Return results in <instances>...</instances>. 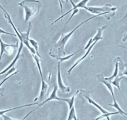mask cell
<instances>
[{"mask_svg": "<svg viewBox=\"0 0 127 120\" xmlns=\"http://www.w3.org/2000/svg\"><path fill=\"white\" fill-rule=\"evenodd\" d=\"M25 11V23H27L31 18L34 16L41 8V3L39 0H24L18 4Z\"/></svg>", "mask_w": 127, "mask_h": 120, "instance_id": "cell-2", "label": "cell"}, {"mask_svg": "<svg viewBox=\"0 0 127 120\" xmlns=\"http://www.w3.org/2000/svg\"><path fill=\"white\" fill-rule=\"evenodd\" d=\"M84 9L94 14H102L106 16V14H110L112 11H115L117 9V7H112L111 4H105L104 6L101 7H84Z\"/></svg>", "mask_w": 127, "mask_h": 120, "instance_id": "cell-4", "label": "cell"}, {"mask_svg": "<svg viewBox=\"0 0 127 120\" xmlns=\"http://www.w3.org/2000/svg\"><path fill=\"white\" fill-rule=\"evenodd\" d=\"M61 1H62H62H64V0H61Z\"/></svg>", "mask_w": 127, "mask_h": 120, "instance_id": "cell-38", "label": "cell"}, {"mask_svg": "<svg viewBox=\"0 0 127 120\" xmlns=\"http://www.w3.org/2000/svg\"><path fill=\"white\" fill-rule=\"evenodd\" d=\"M84 96H85V98L87 100L88 102H89V103L91 104V105H94V106H95V107L97 108L98 110H100V111L103 114H107V113H109V112H108L107 110H105L104 108H102L100 105H99L98 103H97L95 102L94 100H93L89 96H87V95H84Z\"/></svg>", "mask_w": 127, "mask_h": 120, "instance_id": "cell-11", "label": "cell"}, {"mask_svg": "<svg viewBox=\"0 0 127 120\" xmlns=\"http://www.w3.org/2000/svg\"><path fill=\"white\" fill-rule=\"evenodd\" d=\"M122 79H123V76L118 75L112 82H111V83H112L113 86L117 87V88L119 89L120 91H121L120 86V81L122 80Z\"/></svg>", "mask_w": 127, "mask_h": 120, "instance_id": "cell-19", "label": "cell"}, {"mask_svg": "<svg viewBox=\"0 0 127 120\" xmlns=\"http://www.w3.org/2000/svg\"><path fill=\"white\" fill-rule=\"evenodd\" d=\"M39 104V103H31V104H27V105H22V106H17V107H14L13 108H10V109H8V110H1L0 111V116H3V115L6 113L7 112H9V111H13V110H18V109L19 108H24V107H28V106H32V105H37Z\"/></svg>", "mask_w": 127, "mask_h": 120, "instance_id": "cell-14", "label": "cell"}, {"mask_svg": "<svg viewBox=\"0 0 127 120\" xmlns=\"http://www.w3.org/2000/svg\"><path fill=\"white\" fill-rule=\"evenodd\" d=\"M127 40V33L125 34L124 35V37L123 38V41H126Z\"/></svg>", "mask_w": 127, "mask_h": 120, "instance_id": "cell-32", "label": "cell"}, {"mask_svg": "<svg viewBox=\"0 0 127 120\" xmlns=\"http://www.w3.org/2000/svg\"><path fill=\"white\" fill-rule=\"evenodd\" d=\"M100 16H102V14H97V15L93 16L90 17V18H88V19H85L84 21L82 22L80 24H79V25L77 26L74 29H72L70 33L66 34V35H64V34H62L61 35V38L59 39L58 41L52 46L51 48L49 51V55L52 57L56 58H57L59 57H62V56H64L65 55V46L66 45V43H67L68 40L70 39V38L71 37L72 35L75 33V31H76L78 28H80V26L84 24L85 23H86L87 22H88L89 21L91 20V19H94L95 18H97V17Z\"/></svg>", "mask_w": 127, "mask_h": 120, "instance_id": "cell-1", "label": "cell"}, {"mask_svg": "<svg viewBox=\"0 0 127 120\" xmlns=\"http://www.w3.org/2000/svg\"><path fill=\"white\" fill-rule=\"evenodd\" d=\"M89 1H90V0H82L81 1L79 2V3H78V4H75V6L73 7V8H72V9H70V10H69V11L66 12V13H65V14H62V15L61 16H60L59 18H57V19H56V20H55L53 22V23H52V24H51V25H52V24H54V23H57V22L58 21H59L60 19H62V18H63V17H64V16H66L67 14H69V13H70V12L74 10V9H77V8H84V7L86 6H87V2H89Z\"/></svg>", "mask_w": 127, "mask_h": 120, "instance_id": "cell-8", "label": "cell"}, {"mask_svg": "<svg viewBox=\"0 0 127 120\" xmlns=\"http://www.w3.org/2000/svg\"><path fill=\"white\" fill-rule=\"evenodd\" d=\"M97 43V41H94V42L91 45H90V47H89V48H88L87 50V51H86V53H85V55H84V56H82V58H80V59H79V60H78L77 61H76V63H75V64H74V65H73L72 66L71 68H70V69H69V70H68V73H69V74H70V73H71V71L73 70V69H74V68H75V67H76L78 65V64H80V63H81L82 61L83 60H85V59L86 58L87 56L88 55H89V53H90L91 50H92V48L94 47V46H95V45H96V43Z\"/></svg>", "mask_w": 127, "mask_h": 120, "instance_id": "cell-9", "label": "cell"}, {"mask_svg": "<svg viewBox=\"0 0 127 120\" xmlns=\"http://www.w3.org/2000/svg\"><path fill=\"white\" fill-rule=\"evenodd\" d=\"M127 18V15H126V16H125V17H124V18H123V19H121V20H120V21H123V19H125V18Z\"/></svg>", "mask_w": 127, "mask_h": 120, "instance_id": "cell-36", "label": "cell"}, {"mask_svg": "<svg viewBox=\"0 0 127 120\" xmlns=\"http://www.w3.org/2000/svg\"><path fill=\"white\" fill-rule=\"evenodd\" d=\"M118 46H120V47H121V48H125V49H126V50H127V47H126V46H122V45H118Z\"/></svg>", "mask_w": 127, "mask_h": 120, "instance_id": "cell-35", "label": "cell"}, {"mask_svg": "<svg viewBox=\"0 0 127 120\" xmlns=\"http://www.w3.org/2000/svg\"><path fill=\"white\" fill-rule=\"evenodd\" d=\"M32 57L34 58V59L35 60V61H36V64H37V66L38 68L39 69V72L40 76H41V78H43V74H42V68H41V64H40V58L39 56H37V55H33V54H32Z\"/></svg>", "mask_w": 127, "mask_h": 120, "instance_id": "cell-17", "label": "cell"}, {"mask_svg": "<svg viewBox=\"0 0 127 120\" xmlns=\"http://www.w3.org/2000/svg\"><path fill=\"white\" fill-rule=\"evenodd\" d=\"M66 1H67L68 0H66ZM69 1H70V3H72V4L73 7H74V6H75V4H75V3H74V1H73L72 0H69Z\"/></svg>", "mask_w": 127, "mask_h": 120, "instance_id": "cell-34", "label": "cell"}, {"mask_svg": "<svg viewBox=\"0 0 127 120\" xmlns=\"http://www.w3.org/2000/svg\"><path fill=\"white\" fill-rule=\"evenodd\" d=\"M80 51V50H77V51H75V52H74V53H72L71 55H68V56H64V57H59L57 58V60H59V61L61 62V63H62V62H64V61H66V60H69V59L70 58L72 57V56H73L74 55H75V54L77 53L78 52H79V51Z\"/></svg>", "mask_w": 127, "mask_h": 120, "instance_id": "cell-20", "label": "cell"}, {"mask_svg": "<svg viewBox=\"0 0 127 120\" xmlns=\"http://www.w3.org/2000/svg\"><path fill=\"white\" fill-rule=\"evenodd\" d=\"M93 40H92V38H90V40H89V42L87 43V45L86 46H85V50H87L88 48H89V47H90V45H92V44L93 43Z\"/></svg>", "mask_w": 127, "mask_h": 120, "instance_id": "cell-27", "label": "cell"}, {"mask_svg": "<svg viewBox=\"0 0 127 120\" xmlns=\"http://www.w3.org/2000/svg\"><path fill=\"white\" fill-rule=\"evenodd\" d=\"M108 105L117 109V110H118V112L120 113V114L121 115H122V116H127V113L124 112V111H123V110H122V109L120 107L119 105H118V103L117 102V101H116V100L115 101H113V104H108Z\"/></svg>", "mask_w": 127, "mask_h": 120, "instance_id": "cell-18", "label": "cell"}, {"mask_svg": "<svg viewBox=\"0 0 127 120\" xmlns=\"http://www.w3.org/2000/svg\"><path fill=\"white\" fill-rule=\"evenodd\" d=\"M107 27V25H105L103 26L98 28L97 34H96V35H95V36L92 38L93 42H94V41H97V42H98L99 40H101L103 39V37H102V33H103V30H104Z\"/></svg>", "mask_w": 127, "mask_h": 120, "instance_id": "cell-13", "label": "cell"}, {"mask_svg": "<svg viewBox=\"0 0 127 120\" xmlns=\"http://www.w3.org/2000/svg\"><path fill=\"white\" fill-rule=\"evenodd\" d=\"M23 46H24V43H23V41H20V45H19V49H18V53H17L15 58L14 59V60H13V61H12V63H11V64H9V65L7 67L6 69H4L3 71H1V73H0V75H1V74H4V73H6L8 70H9V69H10L11 68H13V66H14L16 63L18 61V60H19V57H20L21 53V51H22V50H23Z\"/></svg>", "mask_w": 127, "mask_h": 120, "instance_id": "cell-7", "label": "cell"}, {"mask_svg": "<svg viewBox=\"0 0 127 120\" xmlns=\"http://www.w3.org/2000/svg\"><path fill=\"white\" fill-rule=\"evenodd\" d=\"M123 75H126V76H127V68L125 69V70L123 72V73H121V74H120V76H123Z\"/></svg>", "mask_w": 127, "mask_h": 120, "instance_id": "cell-31", "label": "cell"}, {"mask_svg": "<svg viewBox=\"0 0 127 120\" xmlns=\"http://www.w3.org/2000/svg\"><path fill=\"white\" fill-rule=\"evenodd\" d=\"M0 8H1V9H2V10H3V11H4V13H8V12H7V11H6V10H5V9H4V8H3V6H1V4H0Z\"/></svg>", "mask_w": 127, "mask_h": 120, "instance_id": "cell-33", "label": "cell"}, {"mask_svg": "<svg viewBox=\"0 0 127 120\" xmlns=\"http://www.w3.org/2000/svg\"><path fill=\"white\" fill-rule=\"evenodd\" d=\"M74 120H77V118L76 116H74Z\"/></svg>", "mask_w": 127, "mask_h": 120, "instance_id": "cell-37", "label": "cell"}, {"mask_svg": "<svg viewBox=\"0 0 127 120\" xmlns=\"http://www.w3.org/2000/svg\"><path fill=\"white\" fill-rule=\"evenodd\" d=\"M79 12V8H77V9H74V10L72 11V14H71V16H70V18H69V20L67 21V23H65V26H66L67 24H68V23H69V21H70V20H71L72 19V18H73V16H74V15H75V14H77V13H78Z\"/></svg>", "mask_w": 127, "mask_h": 120, "instance_id": "cell-22", "label": "cell"}, {"mask_svg": "<svg viewBox=\"0 0 127 120\" xmlns=\"http://www.w3.org/2000/svg\"><path fill=\"white\" fill-rule=\"evenodd\" d=\"M0 47H1V53H0V61L1 60L2 56H3V53L4 52L6 53L7 54H8V51L7 50V48H18V43H17L16 45H9V44H6L5 43L3 42L2 41L1 38V36H0Z\"/></svg>", "mask_w": 127, "mask_h": 120, "instance_id": "cell-10", "label": "cell"}, {"mask_svg": "<svg viewBox=\"0 0 127 120\" xmlns=\"http://www.w3.org/2000/svg\"><path fill=\"white\" fill-rule=\"evenodd\" d=\"M29 43L31 45V46H32V48L34 49L35 51H36V55H37V56H39V58H41V55H40L39 53V50H38V46H39L38 42L36 41H35V40H32V39H29Z\"/></svg>", "mask_w": 127, "mask_h": 120, "instance_id": "cell-16", "label": "cell"}, {"mask_svg": "<svg viewBox=\"0 0 127 120\" xmlns=\"http://www.w3.org/2000/svg\"><path fill=\"white\" fill-rule=\"evenodd\" d=\"M15 70H16V68L14 66H13V68H11L10 69H9V70H8V71L6 72V75H5L6 77L8 76L9 75V74H10L11 73H13V72H14Z\"/></svg>", "mask_w": 127, "mask_h": 120, "instance_id": "cell-25", "label": "cell"}, {"mask_svg": "<svg viewBox=\"0 0 127 120\" xmlns=\"http://www.w3.org/2000/svg\"><path fill=\"white\" fill-rule=\"evenodd\" d=\"M49 88V85L44 81V78H41V92H40L39 95V100L40 101L42 100L44 96L46 95L47 93V89Z\"/></svg>", "mask_w": 127, "mask_h": 120, "instance_id": "cell-12", "label": "cell"}, {"mask_svg": "<svg viewBox=\"0 0 127 120\" xmlns=\"http://www.w3.org/2000/svg\"><path fill=\"white\" fill-rule=\"evenodd\" d=\"M75 116V107H74V106L72 108L71 110H70V112H69L67 120H73Z\"/></svg>", "mask_w": 127, "mask_h": 120, "instance_id": "cell-21", "label": "cell"}, {"mask_svg": "<svg viewBox=\"0 0 127 120\" xmlns=\"http://www.w3.org/2000/svg\"><path fill=\"white\" fill-rule=\"evenodd\" d=\"M57 89H58V86L56 84H54V86L53 88V91L51 93V95H50L49 97L47 99V100H45L42 103L39 104L38 105L37 108H36V110L40 106H42V105H44V104L46 103L47 102L49 101H52V100H57V101H65L69 105V110H71L72 108L74 106V100H75V96H73L70 99H65V98H59L58 96H57Z\"/></svg>", "mask_w": 127, "mask_h": 120, "instance_id": "cell-3", "label": "cell"}, {"mask_svg": "<svg viewBox=\"0 0 127 120\" xmlns=\"http://www.w3.org/2000/svg\"><path fill=\"white\" fill-rule=\"evenodd\" d=\"M57 86L60 90L64 93H69L70 91L69 87L65 86L62 81V77L61 74V62L59 61L58 66H57Z\"/></svg>", "mask_w": 127, "mask_h": 120, "instance_id": "cell-6", "label": "cell"}, {"mask_svg": "<svg viewBox=\"0 0 127 120\" xmlns=\"http://www.w3.org/2000/svg\"><path fill=\"white\" fill-rule=\"evenodd\" d=\"M18 73V72H16V73H14V74H11V75L10 76H8V77H6V78H5V79H4V80H3V81H2L1 82V83H0V86H1L2 85V84H3V83H4V82H5L7 80V79H9V78H11V76H13V75H14V74H16V73Z\"/></svg>", "mask_w": 127, "mask_h": 120, "instance_id": "cell-28", "label": "cell"}, {"mask_svg": "<svg viewBox=\"0 0 127 120\" xmlns=\"http://www.w3.org/2000/svg\"><path fill=\"white\" fill-rule=\"evenodd\" d=\"M2 116H3V120H17V119L12 118L9 117V116H7V115H3Z\"/></svg>", "mask_w": 127, "mask_h": 120, "instance_id": "cell-26", "label": "cell"}, {"mask_svg": "<svg viewBox=\"0 0 127 120\" xmlns=\"http://www.w3.org/2000/svg\"><path fill=\"white\" fill-rule=\"evenodd\" d=\"M0 34H5V35H10V36H16V35H14V34L11 33L9 32H6V31H4L3 29H2L1 28H0Z\"/></svg>", "mask_w": 127, "mask_h": 120, "instance_id": "cell-23", "label": "cell"}, {"mask_svg": "<svg viewBox=\"0 0 127 120\" xmlns=\"http://www.w3.org/2000/svg\"><path fill=\"white\" fill-rule=\"evenodd\" d=\"M58 1H59V5H60V8H61V13L62 14V13H63V5H62V1H61V0H58Z\"/></svg>", "mask_w": 127, "mask_h": 120, "instance_id": "cell-29", "label": "cell"}, {"mask_svg": "<svg viewBox=\"0 0 127 120\" xmlns=\"http://www.w3.org/2000/svg\"><path fill=\"white\" fill-rule=\"evenodd\" d=\"M117 114H120V113L118 112V111H117V112H113V113H108V114H107V115L106 116V118H107V120H110V116H111V115H117Z\"/></svg>", "mask_w": 127, "mask_h": 120, "instance_id": "cell-24", "label": "cell"}, {"mask_svg": "<svg viewBox=\"0 0 127 120\" xmlns=\"http://www.w3.org/2000/svg\"><path fill=\"white\" fill-rule=\"evenodd\" d=\"M32 28V23H29V26H28V29H27L26 32L25 33H23L22 31H21L19 29H18V31L19 32L21 35V39L20 40V41H23V43H24V45L27 46L28 49L30 50L31 53L32 54H33V55H36V51L34 50V49L32 47H31L30 45V43L29 42V35H30V33L31 31Z\"/></svg>", "mask_w": 127, "mask_h": 120, "instance_id": "cell-5", "label": "cell"}, {"mask_svg": "<svg viewBox=\"0 0 127 120\" xmlns=\"http://www.w3.org/2000/svg\"><path fill=\"white\" fill-rule=\"evenodd\" d=\"M34 110H36V109H35V110H32V111H30V112H29V113H28V114H27V115H26V116H24V118H22V119H21V120H25V119H26V118H28V116H29V115H31V113H32V112H33V111H34Z\"/></svg>", "mask_w": 127, "mask_h": 120, "instance_id": "cell-30", "label": "cell"}, {"mask_svg": "<svg viewBox=\"0 0 127 120\" xmlns=\"http://www.w3.org/2000/svg\"><path fill=\"white\" fill-rule=\"evenodd\" d=\"M118 66H119V64H118V61H117L115 63V71L113 73V75L111 76L110 77H108V78H105V79H106L107 81L109 82H112L116 77L118 76Z\"/></svg>", "mask_w": 127, "mask_h": 120, "instance_id": "cell-15", "label": "cell"}]
</instances>
